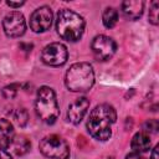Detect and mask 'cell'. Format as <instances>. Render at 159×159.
Listing matches in <instances>:
<instances>
[{"mask_svg": "<svg viewBox=\"0 0 159 159\" xmlns=\"http://www.w3.org/2000/svg\"><path fill=\"white\" fill-rule=\"evenodd\" d=\"M116 118V109L111 104H98L89 113L87 120V129L94 139L104 142L112 135V125L114 124Z\"/></svg>", "mask_w": 159, "mask_h": 159, "instance_id": "cell-1", "label": "cell"}, {"mask_svg": "<svg viewBox=\"0 0 159 159\" xmlns=\"http://www.w3.org/2000/svg\"><path fill=\"white\" fill-rule=\"evenodd\" d=\"M56 30L60 37L66 41L75 42L80 40L84 31L83 17L70 9H62L57 14Z\"/></svg>", "mask_w": 159, "mask_h": 159, "instance_id": "cell-2", "label": "cell"}, {"mask_svg": "<svg viewBox=\"0 0 159 159\" xmlns=\"http://www.w3.org/2000/svg\"><path fill=\"white\" fill-rule=\"evenodd\" d=\"M65 83L71 92H87L94 83L92 66L87 62L73 63L66 72Z\"/></svg>", "mask_w": 159, "mask_h": 159, "instance_id": "cell-3", "label": "cell"}, {"mask_svg": "<svg viewBox=\"0 0 159 159\" xmlns=\"http://www.w3.org/2000/svg\"><path fill=\"white\" fill-rule=\"evenodd\" d=\"M35 109L39 118L47 123L53 124L58 118L60 109L56 99V94L51 87L42 86L37 91V97L35 102Z\"/></svg>", "mask_w": 159, "mask_h": 159, "instance_id": "cell-4", "label": "cell"}, {"mask_svg": "<svg viewBox=\"0 0 159 159\" xmlns=\"http://www.w3.org/2000/svg\"><path fill=\"white\" fill-rule=\"evenodd\" d=\"M40 152L50 159H68L70 147L60 135L51 134L40 142Z\"/></svg>", "mask_w": 159, "mask_h": 159, "instance_id": "cell-5", "label": "cell"}, {"mask_svg": "<svg viewBox=\"0 0 159 159\" xmlns=\"http://www.w3.org/2000/svg\"><path fill=\"white\" fill-rule=\"evenodd\" d=\"M91 48H92L93 56L98 61H107L114 55V52L117 50V43L109 36L97 35L92 40Z\"/></svg>", "mask_w": 159, "mask_h": 159, "instance_id": "cell-6", "label": "cell"}, {"mask_svg": "<svg viewBox=\"0 0 159 159\" xmlns=\"http://www.w3.org/2000/svg\"><path fill=\"white\" fill-rule=\"evenodd\" d=\"M67 57H68L67 48L61 42H52L45 46L41 53L42 62L48 66H62L63 63H66Z\"/></svg>", "mask_w": 159, "mask_h": 159, "instance_id": "cell-7", "label": "cell"}, {"mask_svg": "<svg viewBox=\"0 0 159 159\" xmlns=\"http://www.w3.org/2000/svg\"><path fill=\"white\" fill-rule=\"evenodd\" d=\"M2 29L6 36L9 37H20L25 34L26 22L25 17L19 11L9 12L2 20Z\"/></svg>", "mask_w": 159, "mask_h": 159, "instance_id": "cell-8", "label": "cell"}, {"mask_svg": "<svg viewBox=\"0 0 159 159\" xmlns=\"http://www.w3.org/2000/svg\"><path fill=\"white\" fill-rule=\"evenodd\" d=\"M52 11L48 6L36 9L30 16V27L34 32H45L51 27Z\"/></svg>", "mask_w": 159, "mask_h": 159, "instance_id": "cell-9", "label": "cell"}, {"mask_svg": "<svg viewBox=\"0 0 159 159\" xmlns=\"http://www.w3.org/2000/svg\"><path fill=\"white\" fill-rule=\"evenodd\" d=\"M89 107V101L86 97H80L76 101H73L67 109V119L73 123V124H78L84 114L87 113V109Z\"/></svg>", "mask_w": 159, "mask_h": 159, "instance_id": "cell-10", "label": "cell"}, {"mask_svg": "<svg viewBox=\"0 0 159 159\" xmlns=\"http://www.w3.org/2000/svg\"><path fill=\"white\" fill-rule=\"evenodd\" d=\"M144 10V1L142 0H127L122 4V11L129 20H137L142 16Z\"/></svg>", "mask_w": 159, "mask_h": 159, "instance_id": "cell-11", "label": "cell"}, {"mask_svg": "<svg viewBox=\"0 0 159 159\" xmlns=\"http://www.w3.org/2000/svg\"><path fill=\"white\" fill-rule=\"evenodd\" d=\"M14 137L12 124L7 119H0V149L9 148Z\"/></svg>", "mask_w": 159, "mask_h": 159, "instance_id": "cell-12", "label": "cell"}, {"mask_svg": "<svg viewBox=\"0 0 159 159\" xmlns=\"http://www.w3.org/2000/svg\"><path fill=\"white\" fill-rule=\"evenodd\" d=\"M130 147H132V149H133L135 153H144V152H148L149 148H150V139H149V135H148L145 132H139V133H137V134L133 137V139H132Z\"/></svg>", "mask_w": 159, "mask_h": 159, "instance_id": "cell-13", "label": "cell"}, {"mask_svg": "<svg viewBox=\"0 0 159 159\" xmlns=\"http://www.w3.org/2000/svg\"><path fill=\"white\" fill-rule=\"evenodd\" d=\"M30 147H31V144H30L29 139L24 135H19V137H14L9 148H12V152L16 155H24L25 153L29 152Z\"/></svg>", "mask_w": 159, "mask_h": 159, "instance_id": "cell-14", "label": "cell"}, {"mask_svg": "<svg viewBox=\"0 0 159 159\" xmlns=\"http://www.w3.org/2000/svg\"><path fill=\"white\" fill-rule=\"evenodd\" d=\"M118 21V12L114 7H106V10L102 14V22L107 29L114 27V25Z\"/></svg>", "mask_w": 159, "mask_h": 159, "instance_id": "cell-15", "label": "cell"}, {"mask_svg": "<svg viewBox=\"0 0 159 159\" xmlns=\"http://www.w3.org/2000/svg\"><path fill=\"white\" fill-rule=\"evenodd\" d=\"M14 119L17 122V124L20 127H24L26 123H27V119H29V116H27V112L26 109L21 108V109H17L14 114Z\"/></svg>", "mask_w": 159, "mask_h": 159, "instance_id": "cell-16", "label": "cell"}, {"mask_svg": "<svg viewBox=\"0 0 159 159\" xmlns=\"http://www.w3.org/2000/svg\"><path fill=\"white\" fill-rule=\"evenodd\" d=\"M158 7H159V2L158 1H153L150 4V10H149V21L153 25H158Z\"/></svg>", "mask_w": 159, "mask_h": 159, "instance_id": "cell-17", "label": "cell"}, {"mask_svg": "<svg viewBox=\"0 0 159 159\" xmlns=\"http://www.w3.org/2000/svg\"><path fill=\"white\" fill-rule=\"evenodd\" d=\"M17 86L16 84H9V86H5L2 88V96L7 99H11L16 96V92H17Z\"/></svg>", "mask_w": 159, "mask_h": 159, "instance_id": "cell-18", "label": "cell"}, {"mask_svg": "<svg viewBox=\"0 0 159 159\" xmlns=\"http://www.w3.org/2000/svg\"><path fill=\"white\" fill-rule=\"evenodd\" d=\"M149 128H152L150 132H157V129H158V122L157 120H149L145 124V130H148Z\"/></svg>", "mask_w": 159, "mask_h": 159, "instance_id": "cell-19", "label": "cell"}, {"mask_svg": "<svg viewBox=\"0 0 159 159\" xmlns=\"http://www.w3.org/2000/svg\"><path fill=\"white\" fill-rule=\"evenodd\" d=\"M125 159H145L140 153H135V152H133V153H129L127 157H125Z\"/></svg>", "mask_w": 159, "mask_h": 159, "instance_id": "cell-20", "label": "cell"}, {"mask_svg": "<svg viewBox=\"0 0 159 159\" xmlns=\"http://www.w3.org/2000/svg\"><path fill=\"white\" fill-rule=\"evenodd\" d=\"M158 149H159V145H155L152 150V154H150V159H159V155H158Z\"/></svg>", "mask_w": 159, "mask_h": 159, "instance_id": "cell-21", "label": "cell"}, {"mask_svg": "<svg viewBox=\"0 0 159 159\" xmlns=\"http://www.w3.org/2000/svg\"><path fill=\"white\" fill-rule=\"evenodd\" d=\"M6 4L10 6V7H20L21 5H24L25 2L24 1H20V2H12V1H6Z\"/></svg>", "mask_w": 159, "mask_h": 159, "instance_id": "cell-22", "label": "cell"}, {"mask_svg": "<svg viewBox=\"0 0 159 159\" xmlns=\"http://www.w3.org/2000/svg\"><path fill=\"white\" fill-rule=\"evenodd\" d=\"M0 159H11V157L7 152H5L4 149H0Z\"/></svg>", "mask_w": 159, "mask_h": 159, "instance_id": "cell-23", "label": "cell"}]
</instances>
